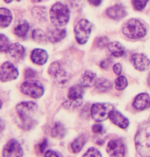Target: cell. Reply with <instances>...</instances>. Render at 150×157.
Instances as JSON below:
<instances>
[{
  "label": "cell",
  "instance_id": "cell-1",
  "mask_svg": "<svg viewBox=\"0 0 150 157\" xmlns=\"http://www.w3.org/2000/svg\"><path fill=\"white\" fill-rule=\"evenodd\" d=\"M38 109L37 104L33 101L21 102L16 105L15 110L21 121L19 126L22 129L29 131L38 124V122L33 118Z\"/></svg>",
  "mask_w": 150,
  "mask_h": 157
},
{
  "label": "cell",
  "instance_id": "cell-2",
  "mask_svg": "<svg viewBox=\"0 0 150 157\" xmlns=\"http://www.w3.org/2000/svg\"><path fill=\"white\" fill-rule=\"evenodd\" d=\"M135 145L138 154L141 157H150V122L140 125L135 136Z\"/></svg>",
  "mask_w": 150,
  "mask_h": 157
},
{
  "label": "cell",
  "instance_id": "cell-3",
  "mask_svg": "<svg viewBox=\"0 0 150 157\" xmlns=\"http://www.w3.org/2000/svg\"><path fill=\"white\" fill-rule=\"evenodd\" d=\"M51 22L57 27L64 26L69 20L70 11L68 7L60 2H57L50 8Z\"/></svg>",
  "mask_w": 150,
  "mask_h": 157
},
{
  "label": "cell",
  "instance_id": "cell-4",
  "mask_svg": "<svg viewBox=\"0 0 150 157\" xmlns=\"http://www.w3.org/2000/svg\"><path fill=\"white\" fill-rule=\"evenodd\" d=\"M123 33L130 39L137 40L144 37L147 33L145 25L136 19H131L127 22L123 27Z\"/></svg>",
  "mask_w": 150,
  "mask_h": 157
},
{
  "label": "cell",
  "instance_id": "cell-5",
  "mask_svg": "<svg viewBox=\"0 0 150 157\" xmlns=\"http://www.w3.org/2000/svg\"><path fill=\"white\" fill-rule=\"evenodd\" d=\"M114 109V106L109 102H97L92 106L90 114L94 121L101 122L107 120Z\"/></svg>",
  "mask_w": 150,
  "mask_h": 157
},
{
  "label": "cell",
  "instance_id": "cell-6",
  "mask_svg": "<svg viewBox=\"0 0 150 157\" xmlns=\"http://www.w3.org/2000/svg\"><path fill=\"white\" fill-rule=\"evenodd\" d=\"M20 91L32 98L39 99L44 95L45 88L41 82L31 79L22 84Z\"/></svg>",
  "mask_w": 150,
  "mask_h": 157
},
{
  "label": "cell",
  "instance_id": "cell-7",
  "mask_svg": "<svg viewBox=\"0 0 150 157\" xmlns=\"http://www.w3.org/2000/svg\"><path fill=\"white\" fill-rule=\"evenodd\" d=\"M48 74L55 84L59 87L64 86L69 78L68 72L57 61L50 64L48 69Z\"/></svg>",
  "mask_w": 150,
  "mask_h": 157
},
{
  "label": "cell",
  "instance_id": "cell-8",
  "mask_svg": "<svg viewBox=\"0 0 150 157\" xmlns=\"http://www.w3.org/2000/svg\"><path fill=\"white\" fill-rule=\"evenodd\" d=\"M92 24L86 19L79 21L74 29L75 38L79 44L83 45L88 41L92 29Z\"/></svg>",
  "mask_w": 150,
  "mask_h": 157
},
{
  "label": "cell",
  "instance_id": "cell-9",
  "mask_svg": "<svg viewBox=\"0 0 150 157\" xmlns=\"http://www.w3.org/2000/svg\"><path fill=\"white\" fill-rule=\"evenodd\" d=\"M1 78L2 82H7L18 78L19 71L13 63L6 61L1 65Z\"/></svg>",
  "mask_w": 150,
  "mask_h": 157
},
{
  "label": "cell",
  "instance_id": "cell-10",
  "mask_svg": "<svg viewBox=\"0 0 150 157\" xmlns=\"http://www.w3.org/2000/svg\"><path fill=\"white\" fill-rule=\"evenodd\" d=\"M2 156L5 157H22L24 150L21 145L16 139H11L3 148Z\"/></svg>",
  "mask_w": 150,
  "mask_h": 157
},
{
  "label": "cell",
  "instance_id": "cell-11",
  "mask_svg": "<svg viewBox=\"0 0 150 157\" xmlns=\"http://www.w3.org/2000/svg\"><path fill=\"white\" fill-rule=\"evenodd\" d=\"M131 63L137 71L143 72L147 71L150 65V60L143 53H134L130 58Z\"/></svg>",
  "mask_w": 150,
  "mask_h": 157
},
{
  "label": "cell",
  "instance_id": "cell-12",
  "mask_svg": "<svg viewBox=\"0 0 150 157\" xmlns=\"http://www.w3.org/2000/svg\"><path fill=\"white\" fill-rule=\"evenodd\" d=\"M125 151V145L121 140H113L107 144L106 152L110 157H124Z\"/></svg>",
  "mask_w": 150,
  "mask_h": 157
},
{
  "label": "cell",
  "instance_id": "cell-13",
  "mask_svg": "<svg viewBox=\"0 0 150 157\" xmlns=\"http://www.w3.org/2000/svg\"><path fill=\"white\" fill-rule=\"evenodd\" d=\"M7 53L9 56L16 61H22L26 55V51L24 47L20 43H14L10 44Z\"/></svg>",
  "mask_w": 150,
  "mask_h": 157
},
{
  "label": "cell",
  "instance_id": "cell-14",
  "mask_svg": "<svg viewBox=\"0 0 150 157\" xmlns=\"http://www.w3.org/2000/svg\"><path fill=\"white\" fill-rule=\"evenodd\" d=\"M30 58L35 64L43 65L48 61L49 55L46 50L41 48H35L32 51Z\"/></svg>",
  "mask_w": 150,
  "mask_h": 157
},
{
  "label": "cell",
  "instance_id": "cell-15",
  "mask_svg": "<svg viewBox=\"0 0 150 157\" xmlns=\"http://www.w3.org/2000/svg\"><path fill=\"white\" fill-rule=\"evenodd\" d=\"M106 13L108 17L115 20L122 19L127 14L124 6L122 4H117L108 8Z\"/></svg>",
  "mask_w": 150,
  "mask_h": 157
},
{
  "label": "cell",
  "instance_id": "cell-16",
  "mask_svg": "<svg viewBox=\"0 0 150 157\" xmlns=\"http://www.w3.org/2000/svg\"><path fill=\"white\" fill-rule=\"evenodd\" d=\"M109 118L111 121L120 128L126 129L129 127L128 118L117 110L114 109L110 114Z\"/></svg>",
  "mask_w": 150,
  "mask_h": 157
},
{
  "label": "cell",
  "instance_id": "cell-17",
  "mask_svg": "<svg viewBox=\"0 0 150 157\" xmlns=\"http://www.w3.org/2000/svg\"><path fill=\"white\" fill-rule=\"evenodd\" d=\"M134 108L140 111L144 110L150 106V95L147 93H141L137 95L133 103Z\"/></svg>",
  "mask_w": 150,
  "mask_h": 157
},
{
  "label": "cell",
  "instance_id": "cell-18",
  "mask_svg": "<svg viewBox=\"0 0 150 157\" xmlns=\"http://www.w3.org/2000/svg\"><path fill=\"white\" fill-rule=\"evenodd\" d=\"M84 90L81 84H76L71 86L68 93V98L71 101H82L83 100Z\"/></svg>",
  "mask_w": 150,
  "mask_h": 157
},
{
  "label": "cell",
  "instance_id": "cell-19",
  "mask_svg": "<svg viewBox=\"0 0 150 157\" xmlns=\"http://www.w3.org/2000/svg\"><path fill=\"white\" fill-rule=\"evenodd\" d=\"M80 84L85 88H90L95 86L96 74L91 70H86L83 73L80 78Z\"/></svg>",
  "mask_w": 150,
  "mask_h": 157
},
{
  "label": "cell",
  "instance_id": "cell-20",
  "mask_svg": "<svg viewBox=\"0 0 150 157\" xmlns=\"http://www.w3.org/2000/svg\"><path fill=\"white\" fill-rule=\"evenodd\" d=\"M66 36V31L65 29L52 28L49 29L47 36L49 41L52 43H58L62 40Z\"/></svg>",
  "mask_w": 150,
  "mask_h": 157
},
{
  "label": "cell",
  "instance_id": "cell-21",
  "mask_svg": "<svg viewBox=\"0 0 150 157\" xmlns=\"http://www.w3.org/2000/svg\"><path fill=\"white\" fill-rule=\"evenodd\" d=\"M107 50L109 54L115 58L122 57L124 54V47L118 41L109 43L107 45Z\"/></svg>",
  "mask_w": 150,
  "mask_h": 157
},
{
  "label": "cell",
  "instance_id": "cell-22",
  "mask_svg": "<svg viewBox=\"0 0 150 157\" xmlns=\"http://www.w3.org/2000/svg\"><path fill=\"white\" fill-rule=\"evenodd\" d=\"M13 20V15L11 12L5 8L0 9V24L2 28L8 27Z\"/></svg>",
  "mask_w": 150,
  "mask_h": 157
},
{
  "label": "cell",
  "instance_id": "cell-23",
  "mask_svg": "<svg viewBox=\"0 0 150 157\" xmlns=\"http://www.w3.org/2000/svg\"><path fill=\"white\" fill-rule=\"evenodd\" d=\"M113 86L112 82L105 78H100L96 80L95 83L96 90L99 93H106Z\"/></svg>",
  "mask_w": 150,
  "mask_h": 157
},
{
  "label": "cell",
  "instance_id": "cell-24",
  "mask_svg": "<svg viewBox=\"0 0 150 157\" xmlns=\"http://www.w3.org/2000/svg\"><path fill=\"white\" fill-rule=\"evenodd\" d=\"M87 141L85 134H81L77 137L71 144V149L73 153L77 154L82 150Z\"/></svg>",
  "mask_w": 150,
  "mask_h": 157
},
{
  "label": "cell",
  "instance_id": "cell-25",
  "mask_svg": "<svg viewBox=\"0 0 150 157\" xmlns=\"http://www.w3.org/2000/svg\"><path fill=\"white\" fill-rule=\"evenodd\" d=\"M29 29L28 22L26 20H21L14 29V33L18 37H24L27 36Z\"/></svg>",
  "mask_w": 150,
  "mask_h": 157
},
{
  "label": "cell",
  "instance_id": "cell-26",
  "mask_svg": "<svg viewBox=\"0 0 150 157\" xmlns=\"http://www.w3.org/2000/svg\"><path fill=\"white\" fill-rule=\"evenodd\" d=\"M32 37L36 43L40 45H45L48 42L47 34L41 29H34L32 33Z\"/></svg>",
  "mask_w": 150,
  "mask_h": 157
},
{
  "label": "cell",
  "instance_id": "cell-27",
  "mask_svg": "<svg viewBox=\"0 0 150 157\" xmlns=\"http://www.w3.org/2000/svg\"><path fill=\"white\" fill-rule=\"evenodd\" d=\"M65 128L64 125L59 122H55L52 128L50 136L54 138H62L65 135Z\"/></svg>",
  "mask_w": 150,
  "mask_h": 157
},
{
  "label": "cell",
  "instance_id": "cell-28",
  "mask_svg": "<svg viewBox=\"0 0 150 157\" xmlns=\"http://www.w3.org/2000/svg\"><path fill=\"white\" fill-rule=\"evenodd\" d=\"M83 102L82 101H71V100H66L62 104L63 107L69 111H75L80 107Z\"/></svg>",
  "mask_w": 150,
  "mask_h": 157
},
{
  "label": "cell",
  "instance_id": "cell-29",
  "mask_svg": "<svg viewBox=\"0 0 150 157\" xmlns=\"http://www.w3.org/2000/svg\"><path fill=\"white\" fill-rule=\"evenodd\" d=\"M32 14L36 19L39 20H45L46 18L47 13L46 8L36 7L32 10Z\"/></svg>",
  "mask_w": 150,
  "mask_h": 157
},
{
  "label": "cell",
  "instance_id": "cell-30",
  "mask_svg": "<svg viewBox=\"0 0 150 157\" xmlns=\"http://www.w3.org/2000/svg\"><path fill=\"white\" fill-rule=\"evenodd\" d=\"M128 86V80L123 75L119 77L115 80V88L118 91L124 90Z\"/></svg>",
  "mask_w": 150,
  "mask_h": 157
},
{
  "label": "cell",
  "instance_id": "cell-31",
  "mask_svg": "<svg viewBox=\"0 0 150 157\" xmlns=\"http://www.w3.org/2000/svg\"><path fill=\"white\" fill-rule=\"evenodd\" d=\"M1 40V52H7L8 49L10 45L9 41L7 37L3 34H1L0 36Z\"/></svg>",
  "mask_w": 150,
  "mask_h": 157
},
{
  "label": "cell",
  "instance_id": "cell-32",
  "mask_svg": "<svg viewBox=\"0 0 150 157\" xmlns=\"http://www.w3.org/2000/svg\"><path fill=\"white\" fill-rule=\"evenodd\" d=\"M148 0H132L133 7L137 11H141L146 6Z\"/></svg>",
  "mask_w": 150,
  "mask_h": 157
},
{
  "label": "cell",
  "instance_id": "cell-33",
  "mask_svg": "<svg viewBox=\"0 0 150 157\" xmlns=\"http://www.w3.org/2000/svg\"><path fill=\"white\" fill-rule=\"evenodd\" d=\"M94 44L96 45L97 47L99 48H103L108 45V40L107 37L106 36H101L96 38Z\"/></svg>",
  "mask_w": 150,
  "mask_h": 157
},
{
  "label": "cell",
  "instance_id": "cell-34",
  "mask_svg": "<svg viewBox=\"0 0 150 157\" xmlns=\"http://www.w3.org/2000/svg\"><path fill=\"white\" fill-rule=\"evenodd\" d=\"M83 157H102L100 151L94 147L89 148L86 153L83 155Z\"/></svg>",
  "mask_w": 150,
  "mask_h": 157
},
{
  "label": "cell",
  "instance_id": "cell-35",
  "mask_svg": "<svg viewBox=\"0 0 150 157\" xmlns=\"http://www.w3.org/2000/svg\"><path fill=\"white\" fill-rule=\"evenodd\" d=\"M37 75V72L35 70L31 68H28L25 69L24 71V77L25 78L31 79L35 78Z\"/></svg>",
  "mask_w": 150,
  "mask_h": 157
},
{
  "label": "cell",
  "instance_id": "cell-36",
  "mask_svg": "<svg viewBox=\"0 0 150 157\" xmlns=\"http://www.w3.org/2000/svg\"><path fill=\"white\" fill-rule=\"evenodd\" d=\"M92 129L93 133L101 134H103L104 131V127H103V125L101 124H96L93 125Z\"/></svg>",
  "mask_w": 150,
  "mask_h": 157
},
{
  "label": "cell",
  "instance_id": "cell-37",
  "mask_svg": "<svg viewBox=\"0 0 150 157\" xmlns=\"http://www.w3.org/2000/svg\"><path fill=\"white\" fill-rule=\"evenodd\" d=\"M113 70L115 74L117 75H119L122 74L123 68L122 65L120 63H115L113 66Z\"/></svg>",
  "mask_w": 150,
  "mask_h": 157
},
{
  "label": "cell",
  "instance_id": "cell-38",
  "mask_svg": "<svg viewBox=\"0 0 150 157\" xmlns=\"http://www.w3.org/2000/svg\"><path fill=\"white\" fill-rule=\"evenodd\" d=\"M44 155L45 157H62V156L61 154L52 150H48L46 151Z\"/></svg>",
  "mask_w": 150,
  "mask_h": 157
},
{
  "label": "cell",
  "instance_id": "cell-39",
  "mask_svg": "<svg viewBox=\"0 0 150 157\" xmlns=\"http://www.w3.org/2000/svg\"><path fill=\"white\" fill-rule=\"evenodd\" d=\"M47 147H48V140L46 139H44L42 142L39 145V149L40 152L43 154V152L45 151V150H46Z\"/></svg>",
  "mask_w": 150,
  "mask_h": 157
},
{
  "label": "cell",
  "instance_id": "cell-40",
  "mask_svg": "<svg viewBox=\"0 0 150 157\" xmlns=\"http://www.w3.org/2000/svg\"><path fill=\"white\" fill-rule=\"evenodd\" d=\"M111 64V61L108 59H106L100 63V67L103 70H106L109 68Z\"/></svg>",
  "mask_w": 150,
  "mask_h": 157
},
{
  "label": "cell",
  "instance_id": "cell-41",
  "mask_svg": "<svg viewBox=\"0 0 150 157\" xmlns=\"http://www.w3.org/2000/svg\"><path fill=\"white\" fill-rule=\"evenodd\" d=\"M90 4H91L92 5L94 6H99L102 0H87Z\"/></svg>",
  "mask_w": 150,
  "mask_h": 157
},
{
  "label": "cell",
  "instance_id": "cell-42",
  "mask_svg": "<svg viewBox=\"0 0 150 157\" xmlns=\"http://www.w3.org/2000/svg\"><path fill=\"white\" fill-rule=\"evenodd\" d=\"M96 144H97V145H103V144H104V141H103V140H100V141H97V142L96 143Z\"/></svg>",
  "mask_w": 150,
  "mask_h": 157
},
{
  "label": "cell",
  "instance_id": "cell-43",
  "mask_svg": "<svg viewBox=\"0 0 150 157\" xmlns=\"http://www.w3.org/2000/svg\"><path fill=\"white\" fill-rule=\"evenodd\" d=\"M43 1H46V0H32V2L34 3H36V2H40Z\"/></svg>",
  "mask_w": 150,
  "mask_h": 157
},
{
  "label": "cell",
  "instance_id": "cell-44",
  "mask_svg": "<svg viewBox=\"0 0 150 157\" xmlns=\"http://www.w3.org/2000/svg\"><path fill=\"white\" fill-rule=\"evenodd\" d=\"M147 83H148V85L150 86V72L149 73L148 78H147Z\"/></svg>",
  "mask_w": 150,
  "mask_h": 157
},
{
  "label": "cell",
  "instance_id": "cell-45",
  "mask_svg": "<svg viewBox=\"0 0 150 157\" xmlns=\"http://www.w3.org/2000/svg\"><path fill=\"white\" fill-rule=\"evenodd\" d=\"M13 0H4V1L6 2V3H10L13 1Z\"/></svg>",
  "mask_w": 150,
  "mask_h": 157
}]
</instances>
